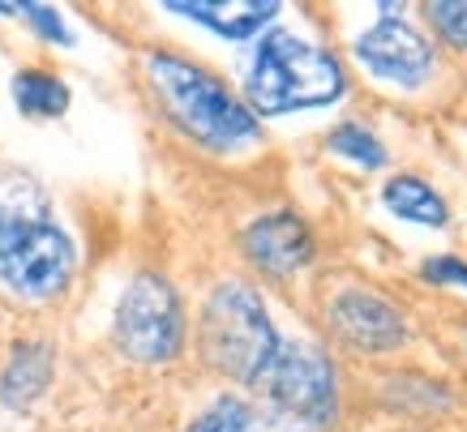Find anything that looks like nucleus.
<instances>
[{"instance_id":"f257e3e1","label":"nucleus","mask_w":467,"mask_h":432,"mask_svg":"<svg viewBox=\"0 0 467 432\" xmlns=\"http://www.w3.org/2000/svg\"><path fill=\"white\" fill-rule=\"evenodd\" d=\"M146 73H150V86H155L163 116L193 141L211 146V150H236V146L257 138L254 112L202 65L155 52L146 60Z\"/></svg>"},{"instance_id":"f03ea898","label":"nucleus","mask_w":467,"mask_h":432,"mask_svg":"<svg viewBox=\"0 0 467 432\" xmlns=\"http://www.w3.org/2000/svg\"><path fill=\"white\" fill-rule=\"evenodd\" d=\"M343 69L339 60L313 47V43L275 30L257 43L249 77H244V95L254 103L257 116H284L300 108H322L343 95Z\"/></svg>"},{"instance_id":"7ed1b4c3","label":"nucleus","mask_w":467,"mask_h":432,"mask_svg":"<svg viewBox=\"0 0 467 432\" xmlns=\"http://www.w3.org/2000/svg\"><path fill=\"white\" fill-rule=\"evenodd\" d=\"M202 360L214 373L232 376V381H249L266 373V364L279 351V334L266 317V304L254 287L244 283H223L214 287L206 308H202Z\"/></svg>"},{"instance_id":"20e7f679","label":"nucleus","mask_w":467,"mask_h":432,"mask_svg":"<svg viewBox=\"0 0 467 432\" xmlns=\"http://www.w3.org/2000/svg\"><path fill=\"white\" fill-rule=\"evenodd\" d=\"M254 386L279 432H330L335 424V368L309 343H279Z\"/></svg>"},{"instance_id":"39448f33","label":"nucleus","mask_w":467,"mask_h":432,"mask_svg":"<svg viewBox=\"0 0 467 432\" xmlns=\"http://www.w3.org/2000/svg\"><path fill=\"white\" fill-rule=\"evenodd\" d=\"M116 343L138 364H168L171 355H181L184 308L168 279L138 274L129 283L116 304Z\"/></svg>"},{"instance_id":"423d86ee","label":"nucleus","mask_w":467,"mask_h":432,"mask_svg":"<svg viewBox=\"0 0 467 432\" xmlns=\"http://www.w3.org/2000/svg\"><path fill=\"white\" fill-rule=\"evenodd\" d=\"M78 249L52 219L0 244V283L22 300H52L69 287Z\"/></svg>"},{"instance_id":"0eeeda50","label":"nucleus","mask_w":467,"mask_h":432,"mask_svg":"<svg viewBox=\"0 0 467 432\" xmlns=\"http://www.w3.org/2000/svg\"><path fill=\"white\" fill-rule=\"evenodd\" d=\"M356 57L382 82L408 86V90L425 86L433 73V47L425 43V35L411 30L408 22H390V17H382L378 26L356 39Z\"/></svg>"},{"instance_id":"6e6552de","label":"nucleus","mask_w":467,"mask_h":432,"mask_svg":"<svg viewBox=\"0 0 467 432\" xmlns=\"http://www.w3.org/2000/svg\"><path fill=\"white\" fill-rule=\"evenodd\" d=\"M330 325L356 351H395L408 338L403 317L373 292H343L330 304Z\"/></svg>"},{"instance_id":"1a4fd4ad","label":"nucleus","mask_w":467,"mask_h":432,"mask_svg":"<svg viewBox=\"0 0 467 432\" xmlns=\"http://www.w3.org/2000/svg\"><path fill=\"white\" fill-rule=\"evenodd\" d=\"M244 252L257 270L266 274H296L313 262V231L305 227V219L296 214H266L257 223L244 227Z\"/></svg>"},{"instance_id":"9d476101","label":"nucleus","mask_w":467,"mask_h":432,"mask_svg":"<svg viewBox=\"0 0 467 432\" xmlns=\"http://www.w3.org/2000/svg\"><path fill=\"white\" fill-rule=\"evenodd\" d=\"M168 14L193 17L206 30L223 35V39H249L257 30L279 17L275 0H227V5H198V0H171Z\"/></svg>"},{"instance_id":"9b49d317","label":"nucleus","mask_w":467,"mask_h":432,"mask_svg":"<svg viewBox=\"0 0 467 432\" xmlns=\"http://www.w3.org/2000/svg\"><path fill=\"white\" fill-rule=\"evenodd\" d=\"M52 381V347L47 343H17L0 373V403L9 411H26Z\"/></svg>"},{"instance_id":"f8f14e48","label":"nucleus","mask_w":467,"mask_h":432,"mask_svg":"<svg viewBox=\"0 0 467 432\" xmlns=\"http://www.w3.org/2000/svg\"><path fill=\"white\" fill-rule=\"evenodd\" d=\"M47 219H52V210H47L39 180L17 168H0V244L35 223H47Z\"/></svg>"},{"instance_id":"ddd939ff","label":"nucleus","mask_w":467,"mask_h":432,"mask_svg":"<svg viewBox=\"0 0 467 432\" xmlns=\"http://www.w3.org/2000/svg\"><path fill=\"white\" fill-rule=\"evenodd\" d=\"M382 201L395 219H408V223H420V227H446V219H451V210L438 197V189L425 184L420 176H395L386 184Z\"/></svg>"},{"instance_id":"4468645a","label":"nucleus","mask_w":467,"mask_h":432,"mask_svg":"<svg viewBox=\"0 0 467 432\" xmlns=\"http://www.w3.org/2000/svg\"><path fill=\"white\" fill-rule=\"evenodd\" d=\"M14 103L26 116L47 120V116H65V108H69V90H65V82L52 77V73L26 69V73H17L14 77Z\"/></svg>"},{"instance_id":"2eb2a0df","label":"nucleus","mask_w":467,"mask_h":432,"mask_svg":"<svg viewBox=\"0 0 467 432\" xmlns=\"http://www.w3.org/2000/svg\"><path fill=\"white\" fill-rule=\"evenodd\" d=\"M189 432H262V428H257L254 406L244 403V398L223 394V398H214V403L189 424Z\"/></svg>"},{"instance_id":"dca6fc26","label":"nucleus","mask_w":467,"mask_h":432,"mask_svg":"<svg viewBox=\"0 0 467 432\" xmlns=\"http://www.w3.org/2000/svg\"><path fill=\"white\" fill-rule=\"evenodd\" d=\"M335 154H343V159H352V163H360V168H382L386 163V150L382 141L373 138L365 125H339L335 133H330V141H326Z\"/></svg>"},{"instance_id":"f3484780","label":"nucleus","mask_w":467,"mask_h":432,"mask_svg":"<svg viewBox=\"0 0 467 432\" xmlns=\"http://www.w3.org/2000/svg\"><path fill=\"white\" fill-rule=\"evenodd\" d=\"M429 22L438 26V35L451 43V47H467V0L463 5H451V0L429 5Z\"/></svg>"},{"instance_id":"a211bd4d","label":"nucleus","mask_w":467,"mask_h":432,"mask_svg":"<svg viewBox=\"0 0 467 432\" xmlns=\"http://www.w3.org/2000/svg\"><path fill=\"white\" fill-rule=\"evenodd\" d=\"M17 14L30 17V26L39 30L43 39H52V43H73V35L65 30V22H60L57 9H47V5H17Z\"/></svg>"},{"instance_id":"6ab92c4d","label":"nucleus","mask_w":467,"mask_h":432,"mask_svg":"<svg viewBox=\"0 0 467 432\" xmlns=\"http://www.w3.org/2000/svg\"><path fill=\"white\" fill-rule=\"evenodd\" d=\"M425 279L429 283H459V287H467V265L459 262V257H433V262H425Z\"/></svg>"}]
</instances>
